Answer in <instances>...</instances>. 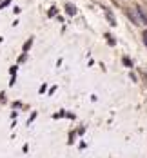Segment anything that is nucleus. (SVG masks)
Returning <instances> with one entry per match:
<instances>
[{"instance_id": "1", "label": "nucleus", "mask_w": 147, "mask_h": 158, "mask_svg": "<svg viewBox=\"0 0 147 158\" xmlns=\"http://www.w3.org/2000/svg\"><path fill=\"white\" fill-rule=\"evenodd\" d=\"M136 11H138V15H140V18H142V22H143V24H147V15L143 13V9H142L140 6H136Z\"/></svg>"}, {"instance_id": "2", "label": "nucleus", "mask_w": 147, "mask_h": 158, "mask_svg": "<svg viewBox=\"0 0 147 158\" xmlns=\"http://www.w3.org/2000/svg\"><path fill=\"white\" fill-rule=\"evenodd\" d=\"M65 7H67V13H69V15H75V13H76V7L73 6V4H67Z\"/></svg>"}, {"instance_id": "3", "label": "nucleus", "mask_w": 147, "mask_h": 158, "mask_svg": "<svg viewBox=\"0 0 147 158\" xmlns=\"http://www.w3.org/2000/svg\"><path fill=\"white\" fill-rule=\"evenodd\" d=\"M105 15H107V18H109V24H111V26H114L116 22H114V18H113V15H111V11H109V9H105Z\"/></svg>"}, {"instance_id": "4", "label": "nucleus", "mask_w": 147, "mask_h": 158, "mask_svg": "<svg viewBox=\"0 0 147 158\" xmlns=\"http://www.w3.org/2000/svg\"><path fill=\"white\" fill-rule=\"evenodd\" d=\"M142 36H143V44H145V47H147V31H145V33H143Z\"/></svg>"}]
</instances>
